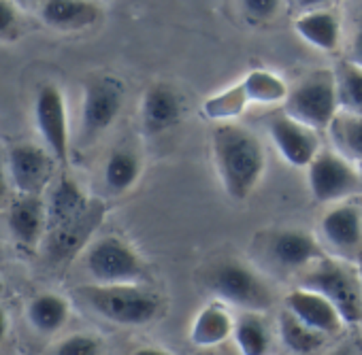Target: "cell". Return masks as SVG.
<instances>
[{"mask_svg": "<svg viewBox=\"0 0 362 355\" xmlns=\"http://www.w3.org/2000/svg\"><path fill=\"white\" fill-rule=\"evenodd\" d=\"M298 285L324 294L347 325L362 321V277L358 262L324 255L300 275Z\"/></svg>", "mask_w": 362, "mask_h": 355, "instance_id": "obj_3", "label": "cell"}, {"mask_svg": "<svg viewBox=\"0 0 362 355\" xmlns=\"http://www.w3.org/2000/svg\"><path fill=\"white\" fill-rule=\"evenodd\" d=\"M277 332L269 325L264 313L241 311L235 321L233 340L241 355H273Z\"/></svg>", "mask_w": 362, "mask_h": 355, "instance_id": "obj_20", "label": "cell"}, {"mask_svg": "<svg viewBox=\"0 0 362 355\" xmlns=\"http://www.w3.org/2000/svg\"><path fill=\"white\" fill-rule=\"evenodd\" d=\"M211 153L226 196L235 203L247 200L267 172L262 140L239 124H218L211 132Z\"/></svg>", "mask_w": 362, "mask_h": 355, "instance_id": "obj_1", "label": "cell"}, {"mask_svg": "<svg viewBox=\"0 0 362 355\" xmlns=\"http://www.w3.org/2000/svg\"><path fill=\"white\" fill-rule=\"evenodd\" d=\"M345 58L362 68V13L354 22L351 35H349V47H347V56Z\"/></svg>", "mask_w": 362, "mask_h": 355, "instance_id": "obj_33", "label": "cell"}, {"mask_svg": "<svg viewBox=\"0 0 362 355\" xmlns=\"http://www.w3.org/2000/svg\"><path fill=\"white\" fill-rule=\"evenodd\" d=\"M205 287L214 298L241 311L267 313L275 304L271 283L254 266L241 260H222L214 264L205 275Z\"/></svg>", "mask_w": 362, "mask_h": 355, "instance_id": "obj_4", "label": "cell"}, {"mask_svg": "<svg viewBox=\"0 0 362 355\" xmlns=\"http://www.w3.org/2000/svg\"><path fill=\"white\" fill-rule=\"evenodd\" d=\"M284 7V0H241V11L250 24L262 26L273 22Z\"/></svg>", "mask_w": 362, "mask_h": 355, "instance_id": "obj_30", "label": "cell"}, {"mask_svg": "<svg viewBox=\"0 0 362 355\" xmlns=\"http://www.w3.org/2000/svg\"><path fill=\"white\" fill-rule=\"evenodd\" d=\"M241 83L247 94L250 104H262V107L284 104L290 94V85L286 83V79L269 68L250 71L241 79Z\"/></svg>", "mask_w": 362, "mask_h": 355, "instance_id": "obj_25", "label": "cell"}, {"mask_svg": "<svg viewBox=\"0 0 362 355\" xmlns=\"http://www.w3.org/2000/svg\"><path fill=\"white\" fill-rule=\"evenodd\" d=\"M326 355H360V353L354 342H341V344L332 347Z\"/></svg>", "mask_w": 362, "mask_h": 355, "instance_id": "obj_37", "label": "cell"}, {"mask_svg": "<svg viewBox=\"0 0 362 355\" xmlns=\"http://www.w3.org/2000/svg\"><path fill=\"white\" fill-rule=\"evenodd\" d=\"M90 207V200L86 192L79 188V183L71 176H60L56 188L49 194V203L45 207L47 211V226L45 230H56L64 226L66 222L79 217Z\"/></svg>", "mask_w": 362, "mask_h": 355, "instance_id": "obj_21", "label": "cell"}, {"mask_svg": "<svg viewBox=\"0 0 362 355\" xmlns=\"http://www.w3.org/2000/svg\"><path fill=\"white\" fill-rule=\"evenodd\" d=\"M22 32V18L13 0H0V41H16Z\"/></svg>", "mask_w": 362, "mask_h": 355, "instance_id": "obj_32", "label": "cell"}, {"mask_svg": "<svg viewBox=\"0 0 362 355\" xmlns=\"http://www.w3.org/2000/svg\"><path fill=\"white\" fill-rule=\"evenodd\" d=\"M126 100L124 81L115 77H94L83 85L81 134L86 140L98 138L119 117Z\"/></svg>", "mask_w": 362, "mask_h": 355, "instance_id": "obj_8", "label": "cell"}, {"mask_svg": "<svg viewBox=\"0 0 362 355\" xmlns=\"http://www.w3.org/2000/svg\"><path fill=\"white\" fill-rule=\"evenodd\" d=\"M284 111L315 130H326L341 111L334 71L320 68L300 79L290 88Z\"/></svg>", "mask_w": 362, "mask_h": 355, "instance_id": "obj_6", "label": "cell"}, {"mask_svg": "<svg viewBox=\"0 0 362 355\" xmlns=\"http://www.w3.org/2000/svg\"><path fill=\"white\" fill-rule=\"evenodd\" d=\"M184 115V100L179 92L164 81L151 83L141 98V124L147 134L173 130Z\"/></svg>", "mask_w": 362, "mask_h": 355, "instance_id": "obj_15", "label": "cell"}, {"mask_svg": "<svg viewBox=\"0 0 362 355\" xmlns=\"http://www.w3.org/2000/svg\"><path fill=\"white\" fill-rule=\"evenodd\" d=\"M358 168H360V172H362V162H358Z\"/></svg>", "mask_w": 362, "mask_h": 355, "instance_id": "obj_41", "label": "cell"}, {"mask_svg": "<svg viewBox=\"0 0 362 355\" xmlns=\"http://www.w3.org/2000/svg\"><path fill=\"white\" fill-rule=\"evenodd\" d=\"M5 336H7V315L0 311V342H3Z\"/></svg>", "mask_w": 362, "mask_h": 355, "instance_id": "obj_38", "label": "cell"}, {"mask_svg": "<svg viewBox=\"0 0 362 355\" xmlns=\"http://www.w3.org/2000/svg\"><path fill=\"white\" fill-rule=\"evenodd\" d=\"M358 268H360V277H362V255L358 258Z\"/></svg>", "mask_w": 362, "mask_h": 355, "instance_id": "obj_39", "label": "cell"}, {"mask_svg": "<svg viewBox=\"0 0 362 355\" xmlns=\"http://www.w3.org/2000/svg\"><path fill=\"white\" fill-rule=\"evenodd\" d=\"M47 226V211L39 196L20 194L9 211V228L24 245H35Z\"/></svg>", "mask_w": 362, "mask_h": 355, "instance_id": "obj_23", "label": "cell"}, {"mask_svg": "<svg viewBox=\"0 0 362 355\" xmlns=\"http://www.w3.org/2000/svg\"><path fill=\"white\" fill-rule=\"evenodd\" d=\"M247 107H250V100H247V94H245V90H243V83L237 81V83H233L230 88L211 94V96L203 102L201 113H203V117H207L209 121L228 124V121L241 117V115L245 113Z\"/></svg>", "mask_w": 362, "mask_h": 355, "instance_id": "obj_27", "label": "cell"}, {"mask_svg": "<svg viewBox=\"0 0 362 355\" xmlns=\"http://www.w3.org/2000/svg\"><path fill=\"white\" fill-rule=\"evenodd\" d=\"M296 35L311 47L334 54L341 47V22L334 11L330 9H317V11H305L294 20Z\"/></svg>", "mask_w": 362, "mask_h": 355, "instance_id": "obj_19", "label": "cell"}, {"mask_svg": "<svg viewBox=\"0 0 362 355\" xmlns=\"http://www.w3.org/2000/svg\"><path fill=\"white\" fill-rule=\"evenodd\" d=\"M141 172H143V160L139 151L130 147L113 149L103 170L105 186L111 194H126L136 186V181L141 179Z\"/></svg>", "mask_w": 362, "mask_h": 355, "instance_id": "obj_24", "label": "cell"}, {"mask_svg": "<svg viewBox=\"0 0 362 355\" xmlns=\"http://www.w3.org/2000/svg\"><path fill=\"white\" fill-rule=\"evenodd\" d=\"M307 186L315 203L337 205L362 194V172L332 147H322L307 166Z\"/></svg>", "mask_w": 362, "mask_h": 355, "instance_id": "obj_5", "label": "cell"}, {"mask_svg": "<svg viewBox=\"0 0 362 355\" xmlns=\"http://www.w3.org/2000/svg\"><path fill=\"white\" fill-rule=\"evenodd\" d=\"M332 149H337L341 155H345L351 162H362V115L339 111L330 126L326 128Z\"/></svg>", "mask_w": 362, "mask_h": 355, "instance_id": "obj_26", "label": "cell"}, {"mask_svg": "<svg viewBox=\"0 0 362 355\" xmlns=\"http://www.w3.org/2000/svg\"><path fill=\"white\" fill-rule=\"evenodd\" d=\"M56 355H103V342L92 334H73L58 344Z\"/></svg>", "mask_w": 362, "mask_h": 355, "instance_id": "obj_31", "label": "cell"}, {"mask_svg": "<svg viewBox=\"0 0 362 355\" xmlns=\"http://www.w3.org/2000/svg\"><path fill=\"white\" fill-rule=\"evenodd\" d=\"M339 0H296V7L305 11H317V9H330Z\"/></svg>", "mask_w": 362, "mask_h": 355, "instance_id": "obj_34", "label": "cell"}, {"mask_svg": "<svg viewBox=\"0 0 362 355\" xmlns=\"http://www.w3.org/2000/svg\"><path fill=\"white\" fill-rule=\"evenodd\" d=\"M7 198H9V176L3 162H0V207H5Z\"/></svg>", "mask_w": 362, "mask_h": 355, "instance_id": "obj_36", "label": "cell"}, {"mask_svg": "<svg viewBox=\"0 0 362 355\" xmlns=\"http://www.w3.org/2000/svg\"><path fill=\"white\" fill-rule=\"evenodd\" d=\"M105 217L103 203H90V207L75 219L66 222L64 226L52 230V243L49 253L54 260H66L73 253H77L83 243L92 236V232L98 228L100 219Z\"/></svg>", "mask_w": 362, "mask_h": 355, "instance_id": "obj_18", "label": "cell"}, {"mask_svg": "<svg viewBox=\"0 0 362 355\" xmlns=\"http://www.w3.org/2000/svg\"><path fill=\"white\" fill-rule=\"evenodd\" d=\"M3 289H5V285H3V281H0V294H3Z\"/></svg>", "mask_w": 362, "mask_h": 355, "instance_id": "obj_40", "label": "cell"}, {"mask_svg": "<svg viewBox=\"0 0 362 355\" xmlns=\"http://www.w3.org/2000/svg\"><path fill=\"white\" fill-rule=\"evenodd\" d=\"M41 20L60 32H79L100 22L103 9L96 0H43Z\"/></svg>", "mask_w": 362, "mask_h": 355, "instance_id": "obj_17", "label": "cell"}, {"mask_svg": "<svg viewBox=\"0 0 362 355\" xmlns=\"http://www.w3.org/2000/svg\"><path fill=\"white\" fill-rule=\"evenodd\" d=\"M267 132L279 155L296 168H307L322 149L320 130L294 119L284 109L267 119Z\"/></svg>", "mask_w": 362, "mask_h": 355, "instance_id": "obj_11", "label": "cell"}, {"mask_svg": "<svg viewBox=\"0 0 362 355\" xmlns=\"http://www.w3.org/2000/svg\"><path fill=\"white\" fill-rule=\"evenodd\" d=\"M275 332L279 342L294 355H313L317 351H322L328 342L330 336L313 330L311 325H307L305 321H300L296 315H292L288 308L281 306V311L277 313V323H275Z\"/></svg>", "mask_w": 362, "mask_h": 355, "instance_id": "obj_22", "label": "cell"}, {"mask_svg": "<svg viewBox=\"0 0 362 355\" xmlns=\"http://www.w3.org/2000/svg\"><path fill=\"white\" fill-rule=\"evenodd\" d=\"M237 315L233 306L220 298L209 300L199 308L190 327V342L199 349H216L233 338Z\"/></svg>", "mask_w": 362, "mask_h": 355, "instance_id": "obj_16", "label": "cell"}, {"mask_svg": "<svg viewBox=\"0 0 362 355\" xmlns=\"http://www.w3.org/2000/svg\"><path fill=\"white\" fill-rule=\"evenodd\" d=\"M284 308H288L292 315H296L300 321L311 325L313 330L326 334V336H337L345 330V321L337 306L320 291L296 285L284 296Z\"/></svg>", "mask_w": 362, "mask_h": 355, "instance_id": "obj_14", "label": "cell"}, {"mask_svg": "<svg viewBox=\"0 0 362 355\" xmlns=\"http://www.w3.org/2000/svg\"><path fill=\"white\" fill-rule=\"evenodd\" d=\"M262 251L271 266L284 272H305L311 264L324 258V247L320 239L300 228H279L271 230Z\"/></svg>", "mask_w": 362, "mask_h": 355, "instance_id": "obj_9", "label": "cell"}, {"mask_svg": "<svg viewBox=\"0 0 362 355\" xmlns=\"http://www.w3.org/2000/svg\"><path fill=\"white\" fill-rule=\"evenodd\" d=\"M128 355H175V353L168 351V349H164V347H158V344H145V347L134 349Z\"/></svg>", "mask_w": 362, "mask_h": 355, "instance_id": "obj_35", "label": "cell"}, {"mask_svg": "<svg viewBox=\"0 0 362 355\" xmlns=\"http://www.w3.org/2000/svg\"><path fill=\"white\" fill-rule=\"evenodd\" d=\"M320 236L334 255L351 260L362 253V207L354 200L330 205L320 219Z\"/></svg>", "mask_w": 362, "mask_h": 355, "instance_id": "obj_12", "label": "cell"}, {"mask_svg": "<svg viewBox=\"0 0 362 355\" xmlns=\"http://www.w3.org/2000/svg\"><path fill=\"white\" fill-rule=\"evenodd\" d=\"M28 319L33 327L43 334L58 332L69 319V302L56 294H41L28 306Z\"/></svg>", "mask_w": 362, "mask_h": 355, "instance_id": "obj_28", "label": "cell"}, {"mask_svg": "<svg viewBox=\"0 0 362 355\" xmlns=\"http://www.w3.org/2000/svg\"><path fill=\"white\" fill-rule=\"evenodd\" d=\"M86 268L98 285L147 281V264L143 255L119 236H105L96 241L86 255Z\"/></svg>", "mask_w": 362, "mask_h": 355, "instance_id": "obj_7", "label": "cell"}, {"mask_svg": "<svg viewBox=\"0 0 362 355\" xmlns=\"http://www.w3.org/2000/svg\"><path fill=\"white\" fill-rule=\"evenodd\" d=\"M334 77L341 109L362 115V68L343 58L334 68Z\"/></svg>", "mask_w": 362, "mask_h": 355, "instance_id": "obj_29", "label": "cell"}, {"mask_svg": "<svg viewBox=\"0 0 362 355\" xmlns=\"http://www.w3.org/2000/svg\"><path fill=\"white\" fill-rule=\"evenodd\" d=\"M83 302L117 325L141 327L158 321L166 313V300L143 283L126 285H88L79 289Z\"/></svg>", "mask_w": 362, "mask_h": 355, "instance_id": "obj_2", "label": "cell"}, {"mask_svg": "<svg viewBox=\"0 0 362 355\" xmlns=\"http://www.w3.org/2000/svg\"><path fill=\"white\" fill-rule=\"evenodd\" d=\"M35 119L37 128L45 140V147L56 157V162L66 168L71 136H69V113L62 90L56 83H43L35 98Z\"/></svg>", "mask_w": 362, "mask_h": 355, "instance_id": "obj_10", "label": "cell"}, {"mask_svg": "<svg viewBox=\"0 0 362 355\" xmlns=\"http://www.w3.org/2000/svg\"><path fill=\"white\" fill-rule=\"evenodd\" d=\"M56 157L49 149H43L33 143L16 145L9 151V172L11 183L18 188L20 194L26 196H41V192L52 183Z\"/></svg>", "mask_w": 362, "mask_h": 355, "instance_id": "obj_13", "label": "cell"}]
</instances>
